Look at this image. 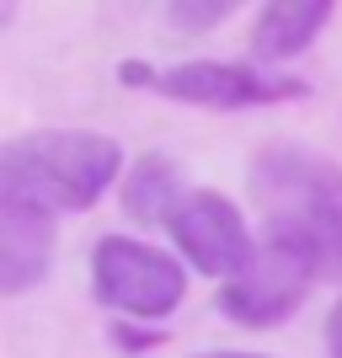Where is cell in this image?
Here are the masks:
<instances>
[{"label": "cell", "mask_w": 342, "mask_h": 358, "mask_svg": "<svg viewBox=\"0 0 342 358\" xmlns=\"http://www.w3.org/2000/svg\"><path fill=\"white\" fill-rule=\"evenodd\" d=\"M311 284H321L311 262H305L299 252H289V246H278V241L262 236L257 252H252V262L220 289L214 305L225 310V321L262 331V327L289 321V315L299 310V299L311 294Z\"/></svg>", "instance_id": "5b68a950"}, {"label": "cell", "mask_w": 342, "mask_h": 358, "mask_svg": "<svg viewBox=\"0 0 342 358\" xmlns=\"http://www.w3.org/2000/svg\"><path fill=\"white\" fill-rule=\"evenodd\" d=\"M118 80H123V86H145V91H155L161 70H150L145 59H123V64H118Z\"/></svg>", "instance_id": "7c38bea8"}, {"label": "cell", "mask_w": 342, "mask_h": 358, "mask_svg": "<svg viewBox=\"0 0 342 358\" xmlns=\"http://www.w3.org/2000/svg\"><path fill=\"white\" fill-rule=\"evenodd\" d=\"M246 182L262 236L299 252L315 278H342V166L299 145H268Z\"/></svg>", "instance_id": "6da1fadb"}, {"label": "cell", "mask_w": 342, "mask_h": 358, "mask_svg": "<svg viewBox=\"0 0 342 358\" xmlns=\"http://www.w3.org/2000/svg\"><path fill=\"white\" fill-rule=\"evenodd\" d=\"M321 337H327V358H342V299L327 310V327H321Z\"/></svg>", "instance_id": "4fadbf2b"}, {"label": "cell", "mask_w": 342, "mask_h": 358, "mask_svg": "<svg viewBox=\"0 0 342 358\" xmlns=\"http://www.w3.org/2000/svg\"><path fill=\"white\" fill-rule=\"evenodd\" d=\"M54 268V214L22 198H0V294L16 299Z\"/></svg>", "instance_id": "52a82bcc"}, {"label": "cell", "mask_w": 342, "mask_h": 358, "mask_svg": "<svg viewBox=\"0 0 342 358\" xmlns=\"http://www.w3.org/2000/svg\"><path fill=\"white\" fill-rule=\"evenodd\" d=\"M230 0H182V6H166V22L177 32H208L220 27V22H230Z\"/></svg>", "instance_id": "30bf717a"}, {"label": "cell", "mask_w": 342, "mask_h": 358, "mask_svg": "<svg viewBox=\"0 0 342 358\" xmlns=\"http://www.w3.org/2000/svg\"><path fill=\"white\" fill-rule=\"evenodd\" d=\"M113 343L118 353H150V348H161V331H145L139 321H113Z\"/></svg>", "instance_id": "8fae6325"}, {"label": "cell", "mask_w": 342, "mask_h": 358, "mask_svg": "<svg viewBox=\"0 0 342 358\" xmlns=\"http://www.w3.org/2000/svg\"><path fill=\"white\" fill-rule=\"evenodd\" d=\"M332 22V0H278L252 22V64L294 59L299 48L315 43V32Z\"/></svg>", "instance_id": "ba28073f"}, {"label": "cell", "mask_w": 342, "mask_h": 358, "mask_svg": "<svg viewBox=\"0 0 342 358\" xmlns=\"http://www.w3.org/2000/svg\"><path fill=\"white\" fill-rule=\"evenodd\" d=\"M118 139L91 129H38L0 145V198H22L48 214H80L118 182Z\"/></svg>", "instance_id": "7a4b0ae2"}, {"label": "cell", "mask_w": 342, "mask_h": 358, "mask_svg": "<svg viewBox=\"0 0 342 358\" xmlns=\"http://www.w3.org/2000/svg\"><path fill=\"white\" fill-rule=\"evenodd\" d=\"M161 96L171 102H193V107H220V113H241V107H278L311 96L305 80L294 75H273L252 59H187L161 70L155 80Z\"/></svg>", "instance_id": "277c9868"}, {"label": "cell", "mask_w": 342, "mask_h": 358, "mask_svg": "<svg viewBox=\"0 0 342 358\" xmlns=\"http://www.w3.org/2000/svg\"><path fill=\"white\" fill-rule=\"evenodd\" d=\"M198 358H268V353H198Z\"/></svg>", "instance_id": "5bb4252c"}, {"label": "cell", "mask_w": 342, "mask_h": 358, "mask_svg": "<svg viewBox=\"0 0 342 358\" xmlns=\"http://www.w3.org/2000/svg\"><path fill=\"white\" fill-rule=\"evenodd\" d=\"M166 230H171V241H177V252H182L187 268L208 273V278H225V284H230L257 252V241H252V230H246V220H241V209L225 193H214V187H187V198H182L177 214L166 220Z\"/></svg>", "instance_id": "8992f818"}, {"label": "cell", "mask_w": 342, "mask_h": 358, "mask_svg": "<svg viewBox=\"0 0 342 358\" xmlns=\"http://www.w3.org/2000/svg\"><path fill=\"white\" fill-rule=\"evenodd\" d=\"M182 198H187L182 171H177L171 155H161V150L139 155V161L129 166V177H123V214L139 220V224H166L177 214Z\"/></svg>", "instance_id": "9c48e42d"}, {"label": "cell", "mask_w": 342, "mask_h": 358, "mask_svg": "<svg viewBox=\"0 0 342 358\" xmlns=\"http://www.w3.org/2000/svg\"><path fill=\"white\" fill-rule=\"evenodd\" d=\"M91 294L118 321H166L187 294V273L171 252L134 236H102L91 252Z\"/></svg>", "instance_id": "3957f363"}]
</instances>
